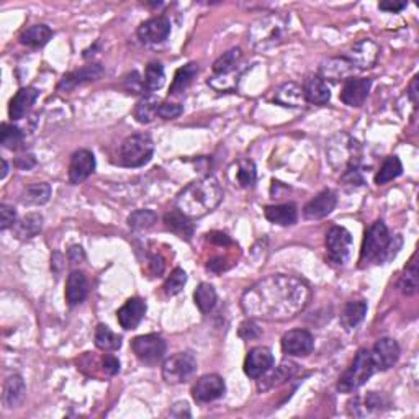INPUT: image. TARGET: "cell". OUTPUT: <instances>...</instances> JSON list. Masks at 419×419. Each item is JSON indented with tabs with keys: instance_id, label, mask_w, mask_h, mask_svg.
<instances>
[{
	"instance_id": "cell-36",
	"label": "cell",
	"mask_w": 419,
	"mask_h": 419,
	"mask_svg": "<svg viewBox=\"0 0 419 419\" xmlns=\"http://www.w3.org/2000/svg\"><path fill=\"white\" fill-rule=\"evenodd\" d=\"M43 228V216L38 213H30L25 218H21L19 223H15L13 230H15L17 238L30 239L35 238Z\"/></svg>"
},
{
	"instance_id": "cell-8",
	"label": "cell",
	"mask_w": 419,
	"mask_h": 419,
	"mask_svg": "<svg viewBox=\"0 0 419 419\" xmlns=\"http://www.w3.org/2000/svg\"><path fill=\"white\" fill-rule=\"evenodd\" d=\"M197 372V359L192 352H177L162 365V378L171 385L189 380Z\"/></svg>"
},
{
	"instance_id": "cell-44",
	"label": "cell",
	"mask_w": 419,
	"mask_h": 419,
	"mask_svg": "<svg viewBox=\"0 0 419 419\" xmlns=\"http://www.w3.org/2000/svg\"><path fill=\"white\" fill-rule=\"evenodd\" d=\"M158 221V215L153 210H136L128 216V225L133 231H146L153 228Z\"/></svg>"
},
{
	"instance_id": "cell-27",
	"label": "cell",
	"mask_w": 419,
	"mask_h": 419,
	"mask_svg": "<svg viewBox=\"0 0 419 419\" xmlns=\"http://www.w3.org/2000/svg\"><path fill=\"white\" fill-rule=\"evenodd\" d=\"M164 225L169 231H172L174 234H177L179 238L190 241L194 236V225L190 223V218L182 215L179 210H172L164 215Z\"/></svg>"
},
{
	"instance_id": "cell-21",
	"label": "cell",
	"mask_w": 419,
	"mask_h": 419,
	"mask_svg": "<svg viewBox=\"0 0 419 419\" xmlns=\"http://www.w3.org/2000/svg\"><path fill=\"white\" fill-rule=\"evenodd\" d=\"M102 74H104V69H102V66H99V64L84 66V68H80L79 71H74V73L66 74L64 77L61 79V82L57 84V91L69 92L77 86H80V84L92 82V80L100 79Z\"/></svg>"
},
{
	"instance_id": "cell-28",
	"label": "cell",
	"mask_w": 419,
	"mask_h": 419,
	"mask_svg": "<svg viewBox=\"0 0 419 419\" xmlns=\"http://www.w3.org/2000/svg\"><path fill=\"white\" fill-rule=\"evenodd\" d=\"M231 172L234 174V177H233L234 185L241 187V189H251V187L256 184L257 171L251 159H246V158L239 159L238 162L233 164Z\"/></svg>"
},
{
	"instance_id": "cell-40",
	"label": "cell",
	"mask_w": 419,
	"mask_h": 419,
	"mask_svg": "<svg viewBox=\"0 0 419 419\" xmlns=\"http://www.w3.org/2000/svg\"><path fill=\"white\" fill-rule=\"evenodd\" d=\"M216 298V290L213 288V285L207 282L200 283L194 293L195 305L198 306V310L202 311V313H210V311L215 308Z\"/></svg>"
},
{
	"instance_id": "cell-3",
	"label": "cell",
	"mask_w": 419,
	"mask_h": 419,
	"mask_svg": "<svg viewBox=\"0 0 419 419\" xmlns=\"http://www.w3.org/2000/svg\"><path fill=\"white\" fill-rule=\"evenodd\" d=\"M288 24V17L282 13H269L252 24L248 33V43L254 51L266 53L274 50L287 38Z\"/></svg>"
},
{
	"instance_id": "cell-5",
	"label": "cell",
	"mask_w": 419,
	"mask_h": 419,
	"mask_svg": "<svg viewBox=\"0 0 419 419\" xmlns=\"http://www.w3.org/2000/svg\"><path fill=\"white\" fill-rule=\"evenodd\" d=\"M390 238L391 236L385 223L382 220L373 223V225L365 231V238L359 257L360 267H365L369 264H382L383 254L387 251Z\"/></svg>"
},
{
	"instance_id": "cell-39",
	"label": "cell",
	"mask_w": 419,
	"mask_h": 419,
	"mask_svg": "<svg viewBox=\"0 0 419 419\" xmlns=\"http://www.w3.org/2000/svg\"><path fill=\"white\" fill-rule=\"evenodd\" d=\"M401 172H403V164H401L400 158H398V156H390V158H387L385 160H383L380 171L377 172L375 184L377 185L389 184L390 180H393V179H396V177H400Z\"/></svg>"
},
{
	"instance_id": "cell-46",
	"label": "cell",
	"mask_w": 419,
	"mask_h": 419,
	"mask_svg": "<svg viewBox=\"0 0 419 419\" xmlns=\"http://www.w3.org/2000/svg\"><path fill=\"white\" fill-rule=\"evenodd\" d=\"M187 283V274L184 269H174L171 272V275H169L166 283H164V293H166L167 297H176L177 293L182 292V288L185 287Z\"/></svg>"
},
{
	"instance_id": "cell-57",
	"label": "cell",
	"mask_w": 419,
	"mask_h": 419,
	"mask_svg": "<svg viewBox=\"0 0 419 419\" xmlns=\"http://www.w3.org/2000/svg\"><path fill=\"white\" fill-rule=\"evenodd\" d=\"M84 259V252H82V248H77L74 246L73 249L69 251V261L71 264H77L79 261Z\"/></svg>"
},
{
	"instance_id": "cell-6",
	"label": "cell",
	"mask_w": 419,
	"mask_h": 419,
	"mask_svg": "<svg viewBox=\"0 0 419 419\" xmlns=\"http://www.w3.org/2000/svg\"><path fill=\"white\" fill-rule=\"evenodd\" d=\"M154 153V142L148 133L128 136L120 146V164L124 167H141L148 164Z\"/></svg>"
},
{
	"instance_id": "cell-45",
	"label": "cell",
	"mask_w": 419,
	"mask_h": 419,
	"mask_svg": "<svg viewBox=\"0 0 419 419\" xmlns=\"http://www.w3.org/2000/svg\"><path fill=\"white\" fill-rule=\"evenodd\" d=\"M164 79H166V75H164V68L159 64V62H149V64L146 66L145 79H142L146 92H154L162 87Z\"/></svg>"
},
{
	"instance_id": "cell-37",
	"label": "cell",
	"mask_w": 419,
	"mask_h": 419,
	"mask_svg": "<svg viewBox=\"0 0 419 419\" xmlns=\"http://www.w3.org/2000/svg\"><path fill=\"white\" fill-rule=\"evenodd\" d=\"M95 346L104 352H113L122 347V336L115 334L106 324H99L95 329Z\"/></svg>"
},
{
	"instance_id": "cell-2",
	"label": "cell",
	"mask_w": 419,
	"mask_h": 419,
	"mask_svg": "<svg viewBox=\"0 0 419 419\" xmlns=\"http://www.w3.org/2000/svg\"><path fill=\"white\" fill-rule=\"evenodd\" d=\"M223 200V189L213 176L194 180L177 195L176 207L190 220L212 213Z\"/></svg>"
},
{
	"instance_id": "cell-19",
	"label": "cell",
	"mask_w": 419,
	"mask_h": 419,
	"mask_svg": "<svg viewBox=\"0 0 419 419\" xmlns=\"http://www.w3.org/2000/svg\"><path fill=\"white\" fill-rule=\"evenodd\" d=\"M146 315V301L141 298H130L124 301V305L117 311V318L120 326L127 331L136 329Z\"/></svg>"
},
{
	"instance_id": "cell-4",
	"label": "cell",
	"mask_w": 419,
	"mask_h": 419,
	"mask_svg": "<svg viewBox=\"0 0 419 419\" xmlns=\"http://www.w3.org/2000/svg\"><path fill=\"white\" fill-rule=\"evenodd\" d=\"M375 372L377 367L372 359V352L369 349H360L349 369L341 375L339 382H337V390L341 393H352V391L360 389Z\"/></svg>"
},
{
	"instance_id": "cell-48",
	"label": "cell",
	"mask_w": 419,
	"mask_h": 419,
	"mask_svg": "<svg viewBox=\"0 0 419 419\" xmlns=\"http://www.w3.org/2000/svg\"><path fill=\"white\" fill-rule=\"evenodd\" d=\"M17 223V212L8 205H0V230L6 231L12 226H15Z\"/></svg>"
},
{
	"instance_id": "cell-12",
	"label": "cell",
	"mask_w": 419,
	"mask_h": 419,
	"mask_svg": "<svg viewBox=\"0 0 419 419\" xmlns=\"http://www.w3.org/2000/svg\"><path fill=\"white\" fill-rule=\"evenodd\" d=\"M225 380L216 373H210V375L198 378L194 389H192V395H194V400L197 403H210V401L221 398L225 395Z\"/></svg>"
},
{
	"instance_id": "cell-24",
	"label": "cell",
	"mask_w": 419,
	"mask_h": 419,
	"mask_svg": "<svg viewBox=\"0 0 419 419\" xmlns=\"http://www.w3.org/2000/svg\"><path fill=\"white\" fill-rule=\"evenodd\" d=\"M303 97L308 104L324 105L331 99V91H329L328 82H324L319 75H310L303 86Z\"/></svg>"
},
{
	"instance_id": "cell-22",
	"label": "cell",
	"mask_w": 419,
	"mask_h": 419,
	"mask_svg": "<svg viewBox=\"0 0 419 419\" xmlns=\"http://www.w3.org/2000/svg\"><path fill=\"white\" fill-rule=\"evenodd\" d=\"M354 66L346 57H329L321 64L319 77L324 82H339V80L349 79L351 74L354 73Z\"/></svg>"
},
{
	"instance_id": "cell-13",
	"label": "cell",
	"mask_w": 419,
	"mask_h": 419,
	"mask_svg": "<svg viewBox=\"0 0 419 419\" xmlns=\"http://www.w3.org/2000/svg\"><path fill=\"white\" fill-rule=\"evenodd\" d=\"M315 347V339L311 333L305 329H292V331L285 333L282 337V351L287 355H308Z\"/></svg>"
},
{
	"instance_id": "cell-23",
	"label": "cell",
	"mask_w": 419,
	"mask_h": 419,
	"mask_svg": "<svg viewBox=\"0 0 419 419\" xmlns=\"http://www.w3.org/2000/svg\"><path fill=\"white\" fill-rule=\"evenodd\" d=\"M39 97V92L35 87H24L15 93V97L10 100L8 105V115L12 120H21L35 105V102Z\"/></svg>"
},
{
	"instance_id": "cell-55",
	"label": "cell",
	"mask_w": 419,
	"mask_h": 419,
	"mask_svg": "<svg viewBox=\"0 0 419 419\" xmlns=\"http://www.w3.org/2000/svg\"><path fill=\"white\" fill-rule=\"evenodd\" d=\"M37 164V159L33 158L31 154H26V156H19V158L15 159V166L24 169V171H28V169H31Z\"/></svg>"
},
{
	"instance_id": "cell-33",
	"label": "cell",
	"mask_w": 419,
	"mask_h": 419,
	"mask_svg": "<svg viewBox=\"0 0 419 419\" xmlns=\"http://www.w3.org/2000/svg\"><path fill=\"white\" fill-rule=\"evenodd\" d=\"M274 100L282 106H293V109H297V106H300L303 102H305L303 89L295 82L283 84V86H280L277 92H275Z\"/></svg>"
},
{
	"instance_id": "cell-1",
	"label": "cell",
	"mask_w": 419,
	"mask_h": 419,
	"mask_svg": "<svg viewBox=\"0 0 419 419\" xmlns=\"http://www.w3.org/2000/svg\"><path fill=\"white\" fill-rule=\"evenodd\" d=\"M311 298L308 283L293 275H269L244 292L241 306L249 318L287 321L306 308Z\"/></svg>"
},
{
	"instance_id": "cell-30",
	"label": "cell",
	"mask_w": 419,
	"mask_h": 419,
	"mask_svg": "<svg viewBox=\"0 0 419 419\" xmlns=\"http://www.w3.org/2000/svg\"><path fill=\"white\" fill-rule=\"evenodd\" d=\"M51 37L53 31L48 25H31L20 33V43L28 48H41Z\"/></svg>"
},
{
	"instance_id": "cell-25",
	"label": "cell",
	"mask_w": 419,
	"mask_h": 419,
	"mask_svg": "<svg viewBox=\"0 0 419 419\" xmlns=\"http://www.w3.org/2000/svg\"><path fill=\"white\" fill-rule=\"evenodd\" d=\"M89 292V283L86 275L80 270H73L66 282V301L69 306L80 305L86 300Z\"/></svg>"
},
{
	"instance_id": "cell-20",
	"label": "cell",
	"mask_w": 419,
	"mask_h": 419,
	"mask_svg": "<svg viewBox=\"0 0 419 419\" xmlns=\"http://www.w3.org/2000/svg\"><path fill=\"white\" fill-rule=\"evenodd\" d=\"M372 80L370 79H347L341 92V100L347 106H362L367 100Z\"/></svg>"
},
{
	"instance_id": "cell-16",
	"label": "cell",
	"mask_w": 419,
	"mask_h": 419,
	"mask_svg": "<svg viewBox=\"0 0 419 419\" xmlns=\"http://www.w3.org/2000/svg\"><path fill=\"white\" fill-rule=\"evenodd\" d=\"M372 352V359L375 362L377 370H389L398 362L400 346L391 337H382L375 342Z\"/></svg>"
},
{
	"instance_id": "cell-54",
	"label": "cell",
	"mask_w": 419,
	"mask_h": 419,
	"mask_svg": "<svg viewBox=\"0 0 419 419\" xmlns=\"http://www.w3.org/2000/svg\"><path fill=\"white\" fill-rule=\"evenodd\" d=\"M408 3L407 2H396V0H385V2L378 3V8L380 10L390 12V13H398L403 10V8H407Z\"/></svg>"
},
{
	"instance_id": "cell-11",
	"label": "cell",
	"mask_w": 419,
	"mask_h": 419,
	"mask_svg": "<svg viewBox=\"0 0 419 419\" xmlns=\"http://www.w3.org/2000/svg\"><path fill=\"white\" fill-rule=\"evenodd\" d=\"M272 367H274V354L269 347L257 346L248 352L244 360V373L249 378L264 377Z\"/></svg>"
},
{
	"instance_id": "cell-38",
	"label": "cell",
	"mask_w": 419,
	"mask_h": 419,
	"mask_svg": "<svg viewBox=\"0 0 419 419\" xmlns=\"http://www.w3.org/2000/svg\"><path fill=\"white\" fill-rule=\"evenodd\" d=\"M51 197V187L50 184H31L25 187L24 194H21V203L25 205H44Z\"/></svg>"
},
{
	"instance_id": "cell-9",
	"label": "cell",
	"mask_w": 419,
	"mask_h": 419,
	"mask_svg": "<svg viewBox=\"0 0 419 419\" xmlns=\"http://www.w3.org/2000/svg\"><path fill=\"white\" fill-rule=\"evenodd\" d=\"M131 349L136 359L146 365H156L166 354V341L159 334H145L131 341Z\"/></svg>"
},
{
	"instance_id": "cell-35",
	"label": "cell",
	"mask_w": 419,
	"mask_h": 419,
	"mask_svg": "<svg viewBox=\"0 0 419 419\" xmlns=\"http://www.w3.org/2000/svg\"><path fill=\"white\" fill-rule=\"evenodd\" d=\"M197 74H198L197 62H189V64H185L184 68L177 69L176 75H174V80L171 84V91H169V93H171V95H179V93L185 92L187 87L192 84V80L197 77Z\"/></svg>"
},
{
	"instance_id": "cell-18",
	"label": "cell",
	"mask_w": 419,
	"mask_h": 419,
	"mask_svg": "<svg viewBox=\"0 0 419 419\" xmlns=\"http://www.w3.org/2000/svg\"><path fill=\"white\" fill-rule=\"evenodd\" d=\"M337 197L336 194L331 190H323L313 200H310L308 203L303 208V216L306 220H321V218L328 216L329 213L336 208Z\"/></svg>"
},
{
	"instance_id": "cell-14",
	"label": "cell",
	"mask_w": 419,
	"mask_h": 419,
	"mask_svg": "<svg viewBox=\"0 0 419 419\" xmlns=\"http://www.w3.org/2000/svg\"><path fill=\"white\" fill-rule=\"evenodd\" d=\"M169 35H171V21H169L167 17L162 15L146 20L145 24H141L140 28H138V37H140L142 43H162L169 38Z\"/></svg>"
},
{
	"instance_id": "cell-52",
	"label": "cell",
	"mask_w": 419,
	"mask_h": 419,
	"mask_svg": "<svg viewBox=\"0 0 419 419\" xmlns=\"http://www.w3.org/2000/svg\"><path fill=\"white\" fill-rule=\"evenodd\" d=\"M102 367L106 375H117L120 372V360L113 354H105V357L102 359Z\"/></svg>"
},
{
	"instance_id": "cell-7",
	"label": "cell",
	"mask_w": 419,
	"mask_h": 419,
	"mask_svg": "<svg viewBox=\"0 0 419 419\" xmlns=\"http://www.w3.org/2000/svg\"><path fill=\"white\" fill-rule=\"evenodd\" d=\"M331 166L342 174L357 169L360 148L359 142L347 135H337L326 149Z\"/></svg>"
},
{
	"instance_id": "cell-26",
	"label": "cell",
	"mask_w": 419,
	"mask_h": 419,
	"mask_svg": "<svg viewBox=\"0 0 419 419\" xmlns=\"http://www.w3.org/2000/svg\"><path fill=\"white\" fill-rule=\"evenodd\" d=\"M264 215L267 220L274 225L279 226H290L297 223L298 210L293 203H282V205H269L264 210Z\"/></svg>"
},
{
	"instance_id": "cell-34",
	"label": "cell",
	"mask_w": 419,
	"mask_h": 419,
	"mask_svg": "<svg viewBox=\"0 0 419 419\" xmlns=\"http://www.w3.org/2000/svg\"><path fill=\"white\" fill-rule=\"evenodd\" d=\"M367 313V303L364 300H351L346 303L341 313V324L346 329H354Z\"/></svg>"
},
{
	"instance_id": "cell-15",
	"label": "cell",
	"mask_w": 419,
	"mask_h": 419,
	"mask_svg": "<svg viewBox=\"0 0 419 419\" xmlns=\"http://www.w3.org/2000/svg\"><path fill=\"white\" fill-rule=\"evenodd\" d=\"M95 171V156L89 149L75 151L69 164L71 184H82Z\"/></svg>"
},
{
	"instance_id": "cell-17",
	"label": "cell",
	"mask_w": 419,
	"mask_h": 419,
	"mask_svg": "<svg viewBox=\"0 0 419 419\" xmlns=\"http://www.w3.org/2000/svg\"><path fill=\"white\" fill-rule=\"evenodd\" d=\"M378 51L380 50H378L375 41H372V39H362V41H357L347 51L346 59H349L354 68L369 69L377 62Z\"/></svg>"
},
{
	"instance_id": "cell-58",
	"label": "cell",
	"mask_w": 419,
	"mask_h": 419,
	"mask_svg": "<svg viewBox=\"0 0 419 419\" xmlns=\"http://www.w3.org/2000/svg\"><path fill=\"white\" fill-rule=\"evenodd\" d=\"M2 166H3V169H2V176H0V177H2V179H6L7 174H8V164H7L6 159L2 160Z\"/></svg>"
},
{
	"instance_id": "cell-49",
	"label": "cell",
	"mask_w": 419,
	"mask_h": 419,
	"mask_svg": "<svg viewBox=\"0 0 419 419\" xmlns=\"http://www.w3.org/2000/svg\"><path fill=\"white\" fill-rule=\"evenodd\" d=\"M401 246H403V238H401L400 234L390 238V243H389V246H387V251H385V254H383L382 264H389L390 261H393L396 257V254L400 252Z\"/></svg>"
},
{
	"instance_id": "cell-41",
	"label": "cell",
	"mask_w": 419,
	"mask_h": 419,
	"mask_svg": "<svg viewBox=\"0 0 419 419\" xmlns=\"http://www.w3.org/2000/svg\"><path fill=\"white\" fill-rule=\"evenodd\" d=\"M24 140L25 135L19 127H13V124L2 123V130H0V145L3 148L17 151L24 148Z\"/></svg>"
},
{
	"instance_id": "cell-56",
	"label": "cell",
	"mask_w": 419,
	"mask_h": 419,
	"mask_svg": "<svg viewBox=\"0 0 419 419\" xmlns=\"http://www.w3.org/2000/svg\"><path fill=\"white\" fill-rule=\"evenodd\" d=\"M418 80H419L418 75H414L411 84H409V89H408V97L414 105L418 104Z\"/></svg>"
},
{
	"instance_id": "cell-47",
	"label": "cell",
	"mask_w": 419,
	"mask_h": 419,
	"mask_svg": "<svg viewBox=\"0 0 419 419\" xmlns=\"http://www.w3.org/2000/svg\"><path fill=\"white\" fill-rule=\"evenodd\" d=\"M182 111H184V106L180 104H169V102H162V104H159L158 117L164 120H174L180 117Z\"/></svg>"
},
{
	"instance_id": "cell-42",
	"label": "cell",
	"mask_w": 419,
	"mask_h": 419,
	"mask_svg": "<svg viewBox=\"0 0 419 419\" xmlns=\"http://www.w3.org/2000/svg\"><path fill=\"white\" fill-rule=\"evenodd\" d=\"M400 290L404 295H414L418 292V264H416V254L411 257L409 264L404 267L403 275L400 279Z\"/></svg>"
},
{
	"instance_id": "cell-51",
	"label": "cell",
	"mask_w": 419,
	"mask_h": 419,
	"mask_svg": "<svg viewBox=\"0 0 419 419\" xmlns=\"http://www.w3.org/2000/svg\"><path fill=\"white\" fill-rule=\"evenodd\" d=\"M239 336L243 337V339H246V341L257 339V337L261 336V329L257 328L256 324L252 323V321H246V323H243V324H241Z\"/></svg>"
},
{
	"instance_id": "cell-31",
	"label": "cell",
	"mask_w": 419,
	"mask_h": 419,
	"mask_svg": "<svg viewBox=\"0 0 419 419\" xmlns=\"http://www.w3.org/2000/svg\"><path fill=\"white\" fill-rule=\"evenodd\" d=\"M298 372V365L293 362H283L280 364L277 369L274 370V372L269 373L266 378H262V382H259V390H270L274 389V387L282 385L288 380V378H292L295 373Z\"/></svg>"
},
{
	"instance_id": "cell-29",
	"label": "cell",
	"mask_w": 419,
	"mask_h": 419,
	"mask_svg": "<svg viewBox=\"0 0 419 419\" xmlns=\"http://www.w3.org/2000/svg\"><path fill=\"white\" fill-rule=\"evenodd\" d=\"M26 395V387L24 378L20 375H12L3 385V403L7 408H15L24 401Z\"/></svg>"
},
{
	"instance_id": "cell-43",
	"label": "cell",
	"mask_w": 419,
	"mask_h": 419,
	"mask_svg": "<svg viewBox=\"0 0 419 419\" xmlns=\"http://www.w3.org/2000/svg\"><path fill=\"white\" fill-rule=\"evenodd\" d=\"M158 109H159V102L154 100L153 97H145V99L140 100L135 106V115L138 123H151L153 120L158 117Z\"/></svg>"
},
{
	"instance_id": "cell-10",
	"label": "cell",
	"mask_w": 419,
	"mask_h": 419,
	"mask_svg": "<svg viewBox=\"0 0 419 419\" xmlns=\"http://www.w3.org/2000/svg\"><path fill=\"white\" fill-rule=\"evenodd\" d=\"M352 248V236L342 226H333L326 233L328 259L336 266H342L347 261Z\"/></svg>"
},
{
	"instance_id": "cell-53",
	"label": "cell",
	"mask_w": 419,
	"mask_h": 419,
	"mask_svg": "<svg viewBox=\"0 0 419 419\" xmlns=\"http://www.w3.org/2000/svg\"><path fill=\"white\" fill-rule=\"evenodd\" d=\"M148 267H149L151 275L159 277V275H162L166 264H164V259L159 256V254H153V256H149V259H148Z\"/></svg>"
},
{
	"instance_id": "cell-32",
	"label": "cell",
	"mask_w": 419,
	"mask_h": 419,
	"mask_svg": "<svg viewBox=\"0 0 419 419\" xmlns=\"http://www.w3.org/2000/svg\"><path fill=\"white\" fill-rule=\"evenodd\" d=\"M241 59H243V51H241V48H233V50L223 53V55L213 62V73L220 75V77L231 75L239 68Z\"/></svg>"
},
{
	"instance_id": "cell-50",
	"label": "cell",
	"mask_w": 419,
	"mask_h": 419,
	"mask_svg": "<svg viewBox=\"0 0 419 419\" xmlns=\"http://www.w3.org/2000/svg\"><path fill=\"white\" fill-rule=\"evenodd\" d=\"M124 87H127V91L130 93H142L146 91L145 82H142V79L136 71H133V73L124 79Z\"/></svg>"
}]
</instances>
